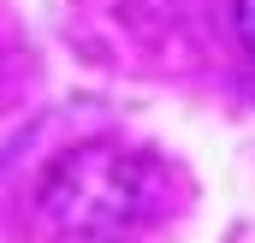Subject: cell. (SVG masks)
<instances>
[{
	"label": "cell",
	"instance_id": "cell-1",
	"mask_svg": "<svg viewBox=\"0 0 255 243\" xmlns=\"http://www.w3.org/2000/svg\"><path fill=\"white\" fill-rule=\"evenodd\" d=\"M42 202L65 243H125L148 208V160L113 148H77L54 166Z\"/></svg>",
	"mask_w": 255,
	"mask_h": 243
},
{
	"label": "cell",
	"instance_id": "cell-2",
	"mask_svg": "<svg viewBox=\"0 0 255 243\" xmlns=\"http://www.w3.org/2000/svg\"><path fill=\"white\" fill-rule=\"evenodd\" d=\"M238 36H244V48L255 54V0H238Z\"/></svg>",
	"mask_w": 255,
	"mask_h": 243
}]
</instances>
